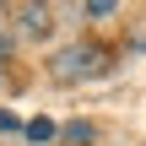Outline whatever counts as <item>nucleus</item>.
I'll return each instance as SVG.
<instances>
[{
    "label": "nucleus",
    "mask_w": 146,
    "mask_h": 146,
    "mask_svg": "<svg viewBox=\"0 0 146 146\" xmlns=\"http://www.w3.org/2000/svg\"><path fill=\"white\" fill-rule=\"evenodd\" d=\"M103 65H108V54H103L98 43H70V49H60V54H54V76H60V81L103 76Z\"/></svg>",
    "instance_id": "nucleus-1"
},
{
    "label": "nucleus",
    "mask_w": 146,
    "mask_h": 146,
    "mask_svg": "<svg viewBox=\"0 0 146 146\" xmlns=\"http://www.w3.org/2000/svg\"><path fill=\"white\" fill-rule=\"evenodd\" d=\"M22 27H27V33H49V27H54V22H49V5H27V11H22Z\"/></svg>",
    "instance_id": "nucleus-2"
},
{
    "label": "nucleus",
    "mask_w": 146,
    "mask_h": 146,
    "mask_svg": "<svg viewBox=\"0 0 146 146\" xmlns=\"http://www.w3.org/2000/svg\"><path fill=\"white\" fill-rule=\"evenodd\" d=\"M65 141L70 146H87L92 141V125H87V119H70V125H65Z\"/></svg>",
    "instance_id": "nucleus-3"
},
{
    "label": "nucleus",
    "mask_w": 146,
    "mask_h": 146,
    "mask_svg": "<svg viewBox=\"0 0 146 146\" xmlns=\"http://www.w3.org/2000/svg\"><path fill=\"white\" fill-rule=\"evenodd\" d=\"M27 135H33V141H49V135H54V125H49V119H33V125H27Z\"/></svg>",
    "instance_id": "nucleus-4"
},
{
    "label": "nucleus",
    "mask_w": 146,
    "mask_h": 146,
    "mask_svg": "<svg viewBox=\"0 0 146 146\" xmlns=\"http://www.w3.org/2000/svg\"><path fill=\"white\" fill-rule=\"evenodd\" d=\"M0 130H16V119H11V114H5V108H0Z\"/></svg>",
    "instance_id": "nucleus-5"
},
{
    "label": "nucleus",
    "mask_w": 146,
    "mask_h": 146,
    "mask_svg": "<svg viewBox=\"0 0 146 146\" xmlns=\"http://www.w3.org/2000/svg\"><path fill=\"white\" fill-rule=\"evenodd\" d=\"M5 54H11V38H5V27H0V60H5Z\"/></svg>",
    "instance_id": "nucleus-6"
}]
</instances>
